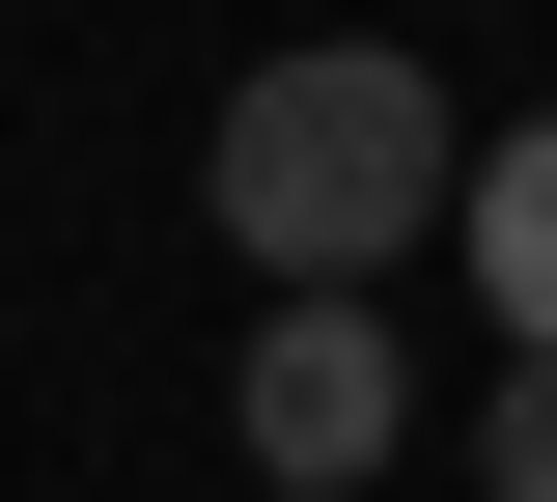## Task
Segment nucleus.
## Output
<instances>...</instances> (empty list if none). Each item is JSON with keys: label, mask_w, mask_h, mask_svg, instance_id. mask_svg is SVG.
Instances as JSON below:
<instances>
[{"label": "nucleus", "mask_w": 557, "mask_h": 502, "mask_svg": "<svg viewBox=\"0 0 557 502\" xmlns=\"http://www.w3.org/2000/svg\"><path fill=\"white\" fill-rule=\"evenodd\" d=\"M223 419H251V502H391V446H418V363H391V307H251Z\"/></svg>", "instance_id": "nucleus-2"}, {"label": "nucleus", "mask_w": 557, "mask_h": 502, "mask_svg": "<svg viewBox=\"0 0 557 502\" xmlns=\"http://www.w3.org/2000/svg\"><path fill=\"white\" fill-rule=\"evenodd\" d=\"M446 252H474L502 363H557V112H474V196H446Z\"/></svg>", "instance_id": "nucleus-3"}, {"label": "nucleus", "mask_w": 557, "mask_h": 502, "mask_svg": "<svg viewBox=\"0 0 557 502\" xmlns=\"http://www.w3.org/2000/svg\"><path fill=\"white\" fill-rule=\"evenodd\" d=\"M446 196H474V112H446V57H391V28H278V57L223 84V140H196V223L278 307H391V252Z\"/></svg>", "instance_id": "nucleus-1"}, {"label": "nucleus", "mask_w": 557, "mask_h": 502, "mask_svg": "<svg viewBox=\"0 0 557 502\" xmlns=\"http://www.w3.org/2000/svg\"><path fill=\"white\" fill-rule=\"evenodd\" d=\"M474 475H502V502H557V363H502V391H474Z\"/></svg>", "instance_id": "nucleus-4"}]
</instances>
